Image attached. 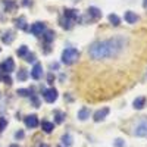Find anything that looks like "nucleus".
Segmentation results:
<instances>
[{"label":"nucleus","instance_id":"nucleus-5","mask_svg":"<svg viewBox=\"0 0 147 147\" xmlns=\"http://www.w3.org/2000/svg\"><path fill=\"white\" fill-rule=\"evenodd\" d=\"M28 31H31V34H34V35H43V32L46 31V24L44 22H34L28 28Z\"/></svg>","mask_w":147,"mask_h":147},{"label":"nucleus","instance_id":"nucleus-26","mask_svg":"<svg viewBox=\"0 0 147 147\" xmlns=\"http://www.w3.org/2000/svg\"><path fill=\"white\" fill-rule=\"evenodd\" d=\"M7 127V119L6 118H0V132H2L3 129H6Z\"/></svg>","mask_w":147,"mask_h":147},{"label":"nucleus","instance_id":"nucleus-3","mask_svg":"<svg viewBox=\"0 0 147 147\" xmlns=\"http://www.w3.org/2000/svg\"><path fill=\"white\" fill-rule=\"evenodd\" d=\"M134 136L136 137H147V118H141L136 127H134Z\"/></svg>","mask_w":147,"mask_h":147},{"label":"nucleus","instance_id":"nucleus-28","mask_svg":"<svg viewBox=\"0 0 147 147\" xmlns=\"http://www.w3.org/2000/svg\"><path fill=\"white\" fill-rule=\"evenodd\" d=\"M113 147H125V141L122 138H116L113 143Z\"/></svg>","mask_w":147,"mask_h":147},{"label":"nucleus","instance_id":"nucleus-30","mask_svg":"<svg viewBox=\"0 0 147 147\" xmlns=\"http://www.w3.org/2000/svg\"><path fill=\"white\" fill-rule=\"evenodd\" d=\"M24 137H25V134H24V131H22V129H19V131H16V132H15V138H16V140H22Z\"/></svg>","mask_w":147,"mask_h":147},{"label":"nucleus","instance_id":"nucleus-9","mask_svg":"<svg viewBox=\"0 0 147 147\" xmlns=\"http://www.w3.org/2000/svg\"><path fill=\"white\" fill-rule=\"evenodd\" d=\"M109 112H110L109 107H102V109H99V110H96L93 119H94L96 122H100V121H103V119L109 115Z\"/></svg>","mask_w":147,"mask_h":147},{"label":"nucleus","instance_id":"nucleus-4","mask_svg":"<svg viewBox=\"0 0 147 147\" xmlns=\"http://www.w3.org/2000/svg\"><path fill=\"white\" fill-rule=\"evenodd\" d=\"M57 90L55 88V87H50V88H47V90H44L43 91V97H44V100L47 102V103H55L56 100H57Z\"/></svg>","mask_w":147,"mask_h":147},{"label":"nucleus","instance_id":"nucleus-8","mask_svg":"<svg viewBox=\"0 0 147 147\" xmlns=\"http://www.w3.org/2000/svg\"><path fill=\"white\" fill-rule=\"evenodd\" d=\"M24 122H25V127L27 128H37L38 127V116L37 115H28L25 116V119H24Z\"/></svg>","mask_w":147,"mask_h":147},{"label":"nucleus","instance_id":"nucleus-37","mask_svg":"<svg viewBox=\"0 0 147 147\" xmlns=\"http://www.w3.org/2000/svg\"><path fill=\"white\" fill-rule=\"evenodd\" d=\"M9 147H21V146H18V144H12V146H9Z\"/></svg>","mask_w":147,"mask_h":147},{"label":"nucleus","instance_id":"nucleus-33","mask_svg":"<svg viewBox=\"0 0 147 147\" xmlns=\"http://www.w3.org/2000/svg\"><path fill=\"white\" fill-rule=\"evenodd\" d=\"M57 68H59L57 63H50V69H57Z\"/></svg>","mask_w":147,"mask_h":147},{"label":"nucleus","instance_id":"nucleus-17","mask_svg":"<svg viewBox=\"0 0 147 147\" xmlns=\"http://www.w3.org/2000/svg\"><path fill=\"white\" fill-rule=\"evenodd\" d=\"M43 34H44L43 38H44V41H46L47 44L52 43V41L55 40V31H53V30H47V31H44Z\"/></svg>","mask_w":147,"mask_h":147},{"label":"nucleus","instance_id":"nucleus-35","mask_svg":"<svg viewBox=\"0 0 147 147\" xmlns=\"http://www.w3.org/2000/svg\"><path fill=\"white\" fill-rule=\"evenodd\" d=\"M143 7H146V9H147V0H144V2H143Z\"/></svg>","mask_w":147,"mask_h":147},{"label":"nucleus","instance_id":"nucleus-10","mask_svg":"<svg viewBox=\"0 0 147 147\" xmlns=\"http://www.w3.org/2000/svg\"><path fill=\"white\" fill-rule=\"evenodd\" d=\"M87 16H90L91 21H97V19L102 18V10H100L99 7L91 6V7H88V10H87Z\"/></svg>","mask_w":147,"mask_h":147},{"label":"nucleus","instance_id":"nucleus-14","mask_svg":"<svg viewBox=\"0 0 147 147\" xmlns=\"http://www.w3.org/2000/svg\"><path fill=\"white\" fill-rule=\"evenodd\" d=\"M134 109H137V110H141L144 106H146V97H137V99L136 100H134Z\"/></svg>","mask_w":147,"mask_h":147},{"label":"nucleus","instance_id":"nucleus-1","mask_svg":"<svg viewBox=\"0 0 147 147\" xmlns=\"http://www.w3.org/2000/svg\"><path fill=\"white\" fill-rule=\"evenodd\" d=\"M125 44H127L125 37L116 35V37H112V38L93 43L88 49V55L94 60H100V59H106V57H115L124 50Z\"/></svg>","mask_w":147,"mask_h":147},{"label":"nucleus","instance_id":"nucleus-34","mask_svg":"<svg viewBox=\"0 0 147 147\" xmlns=\"http://www.w3.org/2000/svg\"><path fill=\"white\" fill-rule=\"evenodd\" d=\"M30 3H31V2H28V0H24V2H22V5H24V6H28Z\"/></svg>","mask_w":147,"mask_h":147},{"label":"nucleus","instance_id":"nucleus-24","mask_svg":"<svg viewBox=\"0 0 147 147\" xmlns=\"http://www.w3.org/2000/svg\"><path fill=\"white\" fill-rule=\"evenodd\" d=\"M3 5H5V9L7 10V12H10V10H13L18 5L15 3V2H12V0H5L3 2Z\"/></svg>","mask_w":147,"mask_h":147},{"label":"nucleus","instance_id":"nucleus-6","mask_svg":"<svg viewBox=\"0 0 147 147\" xmlns=\"http://www.w3.org/2000/svg\"><path fill=\"white\" fill-rule=\"evenodd\" d=\"M0 69H2L3 72H6L7 75H9L12 71H15V62H13V59H12V57H7L5 62L0 63Z\"/></svg>","mask_w":147,"mask_h":147},{"label":"nucleus","instance_id":"nucleus-22","mask_svg":"<svg viewBox=\"0 0 147 147\" xmlns=\"http://www.w3.org/2000/svg\"><path fill=\"white\" fill-rule=\"evenodd\" d=\"M62 144L65 147H71L72 146V136L71 134H65V136H62Z\"/></svg>","mask_w":147,"mask_h":147},{"label":"nucleus","instance_id":"nucleus-18","mask_svg":"<svg viewBox=\"0 0 147 147\" xmlns=\"http://www.w3.org/2000/svg\"><path fill=\"white\" fill-rule=\"evenodd\" d=\"M13 38H15L13 32H12V31H6V32L3 34V37H2V41H3L5 44H10L12 41H13Z\"/></svg>","mask_w":147,"mask_h":147},{"label":"nucleus","instance_id":"nucleus-27","mask_svg":"<svg viewBox=\"0 0 147 147\" xmlns=\"http://www.w3.org/2000/svg\"><path fill=\"white\" fill-rule=\"evenodd\" d=\"M25 60H27L28 63H34V62H35V55H34V53H28V55L25 56Z\"/></svg>","mask_w":147,"mask_h":147},{"label":"nucleus","instance_id":"nucleus-31","mask_svg":"<svg viewBox=\"0 0 147 147\" xmlns=\"http://www.w3.org/2000/svg\"><path fill=\"white\" fill-rule=\"evenodd\" d=\"M2 80H3V82H5L6 85H10V84H12V78H10V75H7V74H6L5 77H2Z\"/></svg>","mask_w":147,"mask_h":147},{"label":"nucleus","instance_id":"nucleus-38","mask_svg":"<svg viewBox=\"0 0 147 147\" xmlns=\"http://www.w3.org/2000/svg\"><path fill=\"white\" fill-rule=\"evenodd\" d=\"M0 80H2V74H0Z\"/></svg>","mask_w":147,"mask_h":147},{"label":"nucleus","instance_id":"nucleus-32","mask_svg":"<svg viewBox=\"0 0 147 147\" xmlns=\"http://www.w3.org/2000/svg\"><path fill=\"white\" fill-rule=\"evenodd\" d=\"M53 81H55V75H53V74H49V75H47V82L53 84Z\"/></svg>","mask_w":147,"mask_h":147},{"label":"nucleus","instance_id":"nucleus-25","mask_svg":"<svg viewBox=\"0 0 147 147\" xmlns=\"http://www.w3.org/2000/svg\"><path fill=\"white\" fill-rule=\"evenodd\" d=\"M16 94H19V96H22V97H31L32 96V90H30V88H19L18 91H16Z\"/></svg>","mask_w":147,"mask_h":147},{"label":"nucleus","instance_id":"nucleus-29","mask_svg":"<svg viewBox=\"0 0 147 147\" xmlns=\"http://www.w3.org/2000/svg\"><path fill=\"white\" fill-rule=\"evenodd\" d=\"M31 102H32V105H34V107H40V100L37 99V96H31Z\"/></svg>","mask_w":147,"mask_h":147},{"label":"nucleus","instance_id":"nucleus-7","mask_svg":"<svg viewBox=\"0 0 147 147\" xmlns=\"http://www.w3.org/2000/svg\"><path fill=\"white\" fill-rule=\"evenodd\" d=\"M30 75H31V78L35 80V81L40 80V78L43 77V65L38 63V62L34 63V66H32V69H31V74H30Z\"/></svg>","mask_w":147,"mask_h":147},{"label":"nucleus","instance_id":"nucleus-15","mask_svg":"<svg viewBox=\"0 0 147 147\" xmlns=\"http://www.w3.org/2000/svg\"><path fill=\"white\" fill-rule=\"evenodd\" d=\"M90 116V109L88 107H81L78 110V119L80 121H85V119H88Z\"/></svg>","mask_w":147,"mask_h":147},{"label":"nucleus","instance_id":"nucleus-2","mask_svg":"<svg viewBox=\"0 0 147 147\" xmlns=\"http://www.w3.org/2000/svg\"><path fill=\"white\" fill-rule=\"evenodd\" d=\"M80 59V52L75 47H68L62 52V63L65 65H72Z\"/></svg>","mask_w":147,"mask_h":147},{"label":"nucleus","instance_id":"nucleus-12","mask_svg":"<svg viewBox=\"0 0 147 147\" xmlns=\"http://www.w3.org/2000/svg\"><path fill=\"white\" fill-rule=\"evenodd\" d=\"M124 19H125L128 24H136V22L138 21V15L136 13V12H132V10H127L125 15H124Z\"/></svg>","mask_w":147,"mask_h":147},{"label":"nucleus","instance_id":"nucleus-21","mask_svg":"<svg viewBox=\"0 0 147 147\" xmlns=\"http://www.w3.org/2000/svg\"><path fill=\"white\" fill-rule=\"evenodd\" d=\"M16 78H18V81H27V80H28V72H27V69H19Z\"/></svg>","mask_w":147,"mask_h":147},{"label":"nucleus","instance_id":"nucleus-11","mask_svg":"<svg viewBox=\"0 0 147 147\" xmlns=\"http://www.w3.org/2000/svg\"><path fill=\"white\" fill-rule=\"evenodd\" d=\"M63 16H65V19L74 22V21L80 16V13H78L77 9H65V10H63Z\"/></svg>","mask_w":147,"mask_h":147},{"label":"nucleus","instance_id":"nucleus-19","mask_svg":"<svg viewBox=\"0 0 147 147\" xmlns=\"http://www.w3.org/2000/svg\"><path fill=\"white\" fill-rule=\"evenodd\" d=\"M65 112H60V110H55V122L56 124H62L65 121Z\"/></svg>","mask_w":147,"mask_h":147},{"label":"nucleus","instance_id":"nucleus-20","mask_svg":"<svg viewBox=\"0 0 147 147\" xmlns=\"http://www.w3.org/2000/svg\"><path fill=\"white\" fill-rule=\"evenodd\" d=\"M109 22L112 24L113 27H118L119 24H121V18H119L118 15H115V13H110V15H109Z\"/></svg>","mask_w":147,"mask_h":147},{"label":"nucleus","instance_id":"nucleus-23","mask_svg":"<svg viewBox=\"0 0 147 147\" xmlns=\"http://www.w3.org/2000/svg\"><path fill=\"white\" fill-rule=\"evenodd\" d=\"M28 53H30V50H28V47H27V46H21L18 50H16V55H18L19 57H25Z\"/></svg>","mask_w":147,"mask_h":147},{"label":"nucleus","instance_id":"nucleus-40","mask_svg":"<svg viewBox=\"0 0 147 147\" xmlns=\"http://www.w3.org/2000/svg\"><path fill=\"white\" fill-rule=\"evenodd\" d=\"M0 50H2V49H0Z\"/></svg>","mask_w":147,"mask_h":147},{"label":"nucleus","instance_id":"nucleus-16","mask_svg":"<svg viewBox=\"0 0 147 147\" xmlns=\"http://www.w3.org/2000/svg\"><path fill=\"white\" fill-rule=\"evenodd\" d=\"M41 128H43L44 132L50 134V132L55 129V124H53V122H49V121H43V122H41Z\"/></svg>","mask_w":147,"mask_h":147},{"label":"nucleus","instance_id":"nucleus-36","mask_svg":"<svg viewBox=\"0 0 147 147\" xmlns=\"http://www.w3.org/2000/svg\"><path fill=\"white\" fill-rule=\"evenodd\" d=\"M38 147H50V146H49V144H40Z\"/></svg>","mask_w":147,"mask_h":147},{"label":"nucleus","instance_id":"nucleus-39","mask_svg":"<svg viewBox=\"0 0 147 147\" xmlns=\"http://www.w3.org/2000/svg\"><path fill=\"white\" fill-rule=\"evenodd\" d=\"M57 147H63V146H57Z\"/></svg>","mask_w":147,"mask_h":147},{"label":"nucleus","instance_id":"nucleus-13","mask_svg":"<svg viewBox=\"0 0 147 147\" xmlns=\"http://www.w3.org/2000/svg\"><path fill=\"white\" fill-rule=\"evenodd\" d=\"M15 27L19 28V30H24V31H28V25H27V19L25 16H19L15 19Z\"/></svg>","mask_w":147,"mask_h":147}]
</instances>
